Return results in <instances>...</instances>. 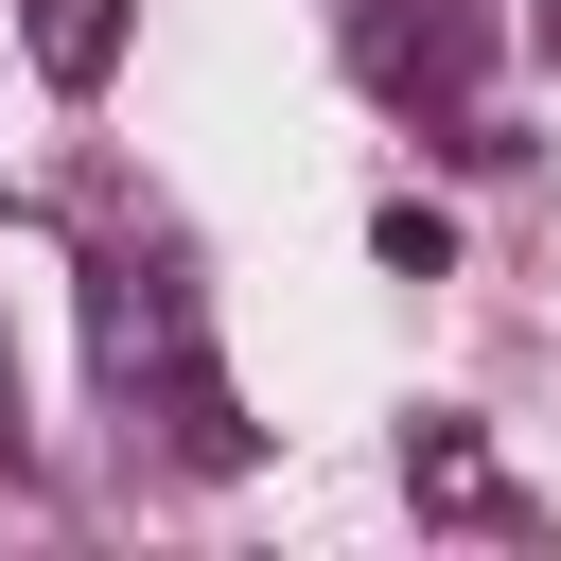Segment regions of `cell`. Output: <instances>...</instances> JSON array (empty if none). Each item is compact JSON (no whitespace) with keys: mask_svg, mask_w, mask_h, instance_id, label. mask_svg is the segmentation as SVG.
<instances>
[{"mask_svg":"<svg viewBox=\"0 0 561 561\" xmlns=\"http://www.w3.org/2000/svg\"><path fill=\"white\" fill-rule=\"evenodd\" d=\"M0 456H18V351H0Z\"/></svg>","mask_w":561,"mask_h":561,"instance_id":"obj_5","label":"cell"},{"mask_svg":"<svg viewBox=\"0 0 561 561\" xmlns=\"http://www.w3.org/2000/svg\"><path fill=\"white\" fill-rule=\"evenodd\" d=\"M526 35H543V53H561V0H526Z\"/></svg>","mask_w":561,"mask_h":561,"instance_id":"obj_6","label":"cell"},{"mask_svg":"<svg viewBox=\"0 0 561 561\" xmlns=\"http://www.w3.org/2000/svg\"><path fill=\"white\" fill-rule=\"evenodd\" d=\"M123 18H140V0H35L18 35H35V70H53V88H105V70H123Z\"/></svg>","mask_w":561,"mask_h":561,"instance_id":"obj_3","label":"cell"},{"mask_svg":"<svg viewBox=\"0 0 561 561\" xmlns=\"http://www.w3.org/2000/svg\"><path fill=\"white\" fill-rule=\"evenodd\" d=\"M88 351H105V386L175 438V473H245V456H263L245 403H228V368H210V333H193V280L105 263V280H88Z\"/></svg>","mask_w":561,"mask_h":561,"instance_id":"obj_1","label":"cell"},{"mask_svg":"<svg viewBox=\"0 0 561 561\" xmlns=\"http://www.w3.org/2000/svg\"><path fill=\"white\" fill-rule=\"evenodd\" d=\"M403 491H421V508H508V473H491L473 421H403Z\"/></svg>","mask_w":561,"mask_h":561,"instance_id":"obj_2","label":"cell"},{"mask_svg":"<svg viewBox=\"0 0 561 561\" xmlns=\"http://www.w3.org/2000/svg\"><path fill=\"white\" fill-rule=\"evenodd\" d=\"M368 245H386V280H438V263H456V228H438L421 193H403V210H368Z\"/></svg>","mask_w":561,"mask_h":561,"instance_id":"obj_4","label":"cell"}]
</instances>
